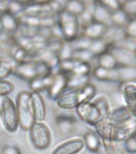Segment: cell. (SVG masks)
<instances>
[{
    "mask_svg": "<svg viewBox=\"0 0 136 154\" xmlns=\"http://www.w3.org/2000/svg\"><path fill=\"white\" fill-rule=\"evenodd\" d=\"M96 88L88 83L82 88L67 90L56 99V104L62 109H75L81 103L91 100L95 96Z\"/></svg>",
    "mask_w": 136,
    "mask_h": 154,
    "instance_id": "1",
    "label": "cell"
},
{
    "mask_svg": "<svg viewBox=\"0 0 136 154\" xmlns=\"http://www.w3.org/2000/svg\"><path fill=\"white\" fill-rule=\"evenodd\" d=\"M15 76L23 80L31 81L37 77L51 74L47 65L36 60L14 63L13 73Z\"/></svg>",
    "mask_w": 136,
    "mask_h": 154,
    "instance_id": "2",
    "label": "cell"
},
{
    "mask_svg": "<svg viewBox=\"0 0 136 154\" xmlns=\"http://www.w3.org/2000/svg\"><path fill=\"white\" fill-rule=\"evenodd\" d=\"M16 108L19 116V127L23 130H29L31 125L35 122L34 116L31 91H21L16 99Z\"/></svg>",
    "mask_w": 136,
    "mask_h": 154,
    "instance_id": "3",
    "label": "cell"
},
{
    "mask_svg": "<svg viewBox=\"0 0 136 154\" xmlns=\"http://www.w3.org/2000/svg\"><path fill=\"white\" fill-rule=\"evenodd\" d=\"M0 119L10 132H16L19 127L16 104L8 96H0Z\"/></svg>",
    "mask_w": 136,
    "mask_h": 154,
    "instance_id": "4",
    "label": "cell"
},
{
    "mask_svg": "<svg viewBox=\"0 0 136 154\" xmlns=\"http://www.w3.org/2000/svg\"><path fill=\"white\" fill-rule=\"evenodd\" d=\"M57 23L62 31L64 41L72 42L79 36V18L74 14L62 10L57 14Z\"/></svg>",
    "mask_w": 136,
    "mask_h": 154,
    "instance_id": "5",
    "label": "cell"
},
{
    "mask_svg": "<svg viewBox=\"0 0 136 154\" xmlns=\"http://www.w3.org/2000/svg\"><path fill=\"white\" fill-rule=\"evenodd\" d=\"M29 131L31 142L36 149H47L51 141V135L49 128L44 123L35 121Z\"/></svg>",
    "mask_w": 136,
    "mask_h": 154,
    "instance_id": "6",
    "label": "cell"
},
{
    "mask_svg": "<svg viewBox=\"0 0 136 154\" xmlns=\"http://www.w3.org/2000/svg\"><path fill=\"white\" fill-rule=\"evenodd\" d=\"M77 115L83 121L89 125H96L100 122L103 114L95 102L87 101L79 104L76 108Z\"/></svg>",
    "mask_w": 136,
    "mask_h": 154,
    "instance_id": "7",
    "label": "cell"
},
{
    "mask_svg": "<svg viewBox=\"0 0 136 154\" xmlns=\"http://www.w3.org/2000/svg\"><path fill=\"white\" fill-rule=\"evenodd\" d=\"M118 64L120 66H129V67H136V51L130 50L127 48H122L119 46H114L109 49Z\"/></svg>",
    "mask_w": 136,
    "mask_h": 154,
    "instance_id": "8",
    "label": "cell"
},
{
    "mask_svg": "<svg viewBox=\"0 0 136 154\" xmlns=\"http://www.w3.org/2000/svg\"><path fill=\"white\" fill-rule=\"evenodd\" d=\"M67 75L62 72H59L53 74V81L50 88H48V96L53 100L64 93L67 91Z\"/></svg>",
    "mask_w": 136,
    "mask_h": 154,
    "instance_id": "9",
    "label": "cell"
},
{
    "mask_svg": "<svg viewBox=\"0 0 136 154\" xmlns=\"http://www.w3.org/2000/svg\"><path fill=\"white\" fill-rule=\"evenodd\" d=\"M31 96L35 120L38 122H43L46 119L47 116V107L45 101L39 92L31 91Z\"/></svg>",
    "mask_w": 136,
    "mask_h": 154,
    "instance_id": "10",
    "label": "cell"
},
{
    "mask_svg": "<svg viewBox=\"0 0 136 154\" xmlns=\"http://www.w3.org/2000/svg\"><path fill=\"white\" fill-rule=\"evenodd\" d=\"M107 30V26L98 23L97 22L92 21L87 25L82 27L81 35L85 36L92 40L97 38H103Z\"/></svg>",
    "mask_w": 136,
    "mask_h": 154,
    "instance_id": "11",
    "label": "cell"
},
{
    "mask_svg": "<svg viewBox=\"0 0 136 154\" xmlns=\"http://www.w3.org/2000/svg\"><path fill=\"white\" fill-rule=\"evenodd\" d=\"M93 21L103 24L107 27L112 26L111 11L98 2H95L93 9Z\"/></svg>",
    "mask_w": 136,
    "mask_h": 154,
    "instance_id": "12",
    "label": "cell"
},
{
    "mask_svg": "<svg viewBox=\"0 0 136 154\" xmlns=\"http://www.w3.org/2000/svg\"><path fill=\"white\" fill-rule=\"evenodd\" d=\"M0 21L2 24L3 32L14 35L19 29V23L17 17L10 12L5 11L0 15Z\"/></svg>",
    "mask_w": 136,
    "mask_h": 154,
    "instance_id": "13",
    "label": "cell"
},
{
    "mask_svg": "<svg viewBox=\"0 0 136 154\" xmlns=\"http://www.w3.org/2000/svg\"><path fill=\"white\" fill-rule=\"evenodd\" d=\"M84 146L81 140H71L58 146L51 154H77Z\"/></svg>",
    "mask_w": 136,
    "mask_h": 154,
    "instance_id": "14",
    "label": "cell"
},
{
    "mask_svg": "<svg viewBox=\"0 0 136 154\" xmlns=\"http://www.w3.org/2000/svg\"><path fill=\"white\" fill-rule=\"evenodd\" d=\"M94 77L100 81L117 82L119 81V72L117 67L113 69H107L101 67H97L92 72Z\"/></svg>",
    "mask_w": 136,
    "mask_h": 154,
    "instance_id": "15",
    "label": "cell"
},
{
    "mask_svg": "<svg viewBox=\"0 0 136 154\" xmlns=\"http://www.w3.org/2000/svg\"><path fill=\"white\" fill-rule=\"evenodd\" d=\"M53 81V75L50 74L47 75L37 77L35 79H31L29 81V87L31 91L35 92H42V91H47L50 88Z\"/></svg>",
    "mask_w": 136,
    "mask_h": 154,
    "instance_id": "16",
    "label": "cell"
},
{
    "mask_svg": "<svg viewBox=\"0 0 136 154\" xmlns=\"http://www.w3.org/2000/svg\"><path fill=\"white\" fill-rule=\"evenodd\" d=\"M90 80V75H67V90H76L82 88L86 84H87Z\"/></svg>",
    "mask_w": 136,
    "mask_h": 154,
    "instance_id": "17",
    "label": "cell"
},
{
    "mask_svg": "<svg viewBox=\"0 0 136 154\" xmlns=\"http://www.w3.org/2000/svg\"><path fill=\"white\" fill-rule=\"evenodd\" d=\"M58 127L62 132L67 133L71 132L74 128V124L76 122V118L72 115L61 114L58 115L55 119Z\"/></svg>",
    "mask_w": 136,
    "mask_h": 154,
    "instance_id": "18",
    "label": "cell"
},
{
    "mask_svg": "<svg viewBox=\"0 0 136 154\" xmlns=\"http://www.w3.org/2000/svg\"><path fill=\"white\" fill-rule=\"evenodd\" d=\"M86 9V2L83 0H67L65 5L64 11L74 14L75 16H80Z\"/></svg>",
    "mask_w": 136,
    "mask_h": 154,
    "instance_id": "19",
    "label": "cell"
},
{
    "mask_svg": "<svg viewBox=\"0 0 136 154\" xmlns=\"http://www.w3.org/2000/svg\"><path fill=\"white\" fill-rule=\"evenodd\" d=\"M119 72V81L132 82L136 80V67L120 66L117 67Z\"/></svg>",
    "mask_w": 136,
    "mask_h": 154,
    "instance_id": "20",
    "label": "cell"
},
{
    "mask_svg": "<svg viewBox=\"0 0 136 154\" xmlns=\"http://www.w3.org/2000/svg\"><path fill=\"white\" fill-rule=\"evenodd\" d=\"M98 67L107 68V69H113L117 67V61L114 57V55L107 51L102 55L98 56Z\"/></svg>",
    "mask_w": 136,
    "mask_h": 154,
    "instance_id": "21",
    "label": "cell"
},
{
    "mask_svg": "<svg viewBox=\"0 0 136 154\" xmlns=\"http://www.w3.org/2000/svg\"><path fill=\"white\" fill-rule=\"evenodd\" d=\"M109 43L104 38H97L91 40L89 50L93 53L95 56H98L109 50Z\"/></svg>",
    "mask_w": 136,
    "mask_h": 154,
    "instance_id": "22",
    "label": "cell"
},
{
    "mask_svg": "<svg viewBox=\"0 0 136 154\" xmlns=\"http://www.w3.org/2000/svg\"><path fill=\"white\" fill-rule=\"evenodd\" d=\"M128 22H129L128 14L122 9V7L111 12L112 26H119H119H125Z\"/></svg>",
    "mask_w": 136,
    "mask_h": 154,
    "instance_id": "23",
    "label": "cell"
},
{
    "mask_svg": "<svg viewBox=\"0 0 136 154\" xmlns=\"http://www.w3.org/2000/svg\"><path fill=\"white\" fill-rule=\"evenodd\" d=\"M125 90V98L128 107L132 113L136 115V88L128 86Z\"/></svg>",
    "mask_w": 136,
    "mask_h": 154,
    "instance_id": "24",
    "label": "cell"
},
{
    "mask_svg": "<svg viewBox=\"0 0 136 154\" xmlns=\"http://www.w3.org/2000/svg\"><path fill=\"white\" fill-rule=\"evenodd\" d=\"M14 63L7 59H0V79H5L13 73Z\"/></svg>",
    "mask_w": 136,
    "mask_h": 154,
    "instance_id": "25",
    "label": "cell"
},
{
    "mask_svg": "<svg viewBox=\"0 0 136 154\" xmlns=\"http://www.w3.org/2000/svg\"><path fill=\"white\" fill-rule=\"evenodd\" d=\"M26 6V4H24L19 0H10L7 4V11L10 12L11 14H14L17 17L23 12Z\"/></svg>",
    "mask_w": 136,
    "mask_h": 154,
    "instance_id": "26",
    "label": "cell"
},
{
    "mask_svg": "<svg viewBox=\"0 0 136 154\" xmlns=\"http://www.w3.org/2000/svg\"><path fill=\"white\" fill-rule=\"evenodd\" d=\"M73 53H74V49L72 48L71 42L63 41L61 48L58 51V55L60 60H65L71 59L73 56Z\"/></svg>",
    "mask_w": 136,
    "mask_h": 154,
    "instance_id": "27",
    "label": "cell"
},
{
    "mask_svg": "<svg viewBox=\"0 0 136 154\" xmlns=\"http://www.w3.org/2000/svg\"><path fill=\"white\" fill-rule=\"evenodd\" d=\"M91 40L92 39H90L85 36L79 35L78 38L71 42V44L74 50H86L90 48Z\"/></svg>",
    "mask_w": 136,
    "mask_h": 154,
    "instance_id": "28",
    "label": "cell"
},
{
    "mask_svg": "<svg viewBox=\"0 0 136 154\" xmlns=\"http://www.w3.org/2000/svg\"><path fill=\"white\" fill-rule=\"evenodd\" d=\"M84 140L85 144L87 149L91 151L95 152L98 150L99 147V140L98 139V137L96 136L94 132H88L85 135L84 137Z\"/></svg>",
    "mask_w": 136,
    "mask_h": 154,
    "instance_id": "29",
    "label": "cell"
},
{
    "mask_svg": "<svg viewBox=\"0 0 136 154\" xmlns=\"http://www.w3.org/2000/svg\"><path fill=\"white\" fill-rule=\"evenodd\" d=\"M95 57L93 55V53L91 52L89 49L86 50H74V53H73V56L72 58H74L77 60H80V61H83V62H90V60Z\"/></svg>",
    "mask_w": 136,
    "mask_h": 154,
    "instance_id": "30",
    "label": "cell"
},
{
    "mask_svg": "<svg viewBox=\"0 0 136 154\" xmlns=\"http://www.w3.org/2000/svg\"><path fill=\"white\" fill-rule=\"evenodd\" d=\"M95 2L110 10L111 12L119 9L122 7L120 0H95Z\"/></svg>",
    "mask_w": 136,
    "mask_h": 154,
    "instance_id": "31",
    "label": "cell"
},
{
    "mask_svg": "<svg viewBox=\"0 0 136 154\" xmlns=\"http://www.w3.org/2000/svg\"><path fill=\"white\" fill-rule=\"evenodd\" d=\"M14 85L5 79H0V96H8L14 90Z\"/></svg>",
    "mask_w": 136,
    "mask_h": 154,
    "instance_id": "32",
    "label": "cell"
},
{
    "mask_svg": "<svg viewBox=\"0 0 136 154\" xmlns=\"http://www.w3.org/2000/svg\"><path fill=\"white\" fill-rule=\"evenodd\" d=\"M121 7L128 15L131 14V15H135L136 16V0L125 1Z\"/></svg>",
    "mask_w": 136,
    "mask_h": 154,
    "instance_id": "33",
    "label": "cell"
},
{
    "mask_svg": "<svg viewBox=\"0 0 136 154\" xmlns=\"http://www.w3.org/2000/svg\"><path fill=\"white\" fill-rule=\"evenodd\" d=\"M125 27V31L127 36L129 38L136 39V19L129 20Z\"/></svg>",
    "mask_w": 136,
    "mask_h": 154,
    "instance_id": "34",
    "label": "cell"
},
{
    "mask_svg": "<svg viewBox=\"0 0 136 154\" xmlns=\"http://www.w3.org/2000/svg\"><path fill=\"white\" fill-rule=\"evenodd\" d=\"M2 154H21V152L17 147L5 146L2 149Z\"/></svg>",
    "mask_w": 136,
    "mask_h": 154,
    "instance_id": "35",
    "label": "cell"
},
{
    "mask_svg": "<svg viewBox=\"0 0 136 154\" xmlns=\"http://www.w3.org/2000/svg\"><path fill=\"white\" fill-rule=\"evenodd\" d=\"M127 149L131 152H136V137H131L126 143Z\"/></svg>",
    "mask_w": 136,
    "mask_h": 154,
    "instance_id": "36",
    "label": "cell"
},
{
    "mask_svg": "<svg viewBox=\"0 0 136 154\" xmlns=\"http://www.w3.org/2000/svg\"><path fill=\"white\" fill-rule=\"evenodd\" d=\"M52 0H33L32 2H40V3H44V2H51Z\"/></svg>",
    "mask_w": 136,
    "mask_h": 154,
    "instance_id": "37",
    "label": "cell"
},
{
    "mask_svg": "<svg viewBox=\"0 0 136 154\" xmlns=\"http://www.w3.org/2000/svg\"><path fill=\"white\" fill-rule=\"evenodd\" d=\"M125 1H129V0H125Z\"/></svg>",
    "mask_w": 136,
    "mask_h": 154,
    "instance_id": "38",
    "label": "cell"
},
{
    "mask_svg": "<svg viewBox=\"0 0 136 154\" xmlns=\"http://www.w3.org/2000/svg\"><path fill=\"white\" fill-rule=\"evenodd\" d=\"M7 1H10V0H7Z\"/></svg>",
    "mask_w": 136,
    "mask_h": 154,
    "instance_id": "39",
    "label": "cell"
}]
</instances>
